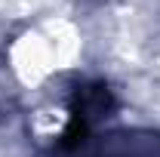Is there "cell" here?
I'll return each mask as SVG.
<instances>
[{
  "label": "cell",
  "instance_id": "1",
  "mask_svg": "<svg viewBox=\"0 0 160 157\" xmlns=\"http://www.w3.org/2000/svg\"><path fill=\"white\" fill-rule=\"evenodd\" d=\"M86 123H89L86 117H80V114H74V111H71L68 129H65V136H62V145H65V148H74V145H80V142H83V136H86Z\"/></svg>",
  "mask_w": 160,
  "mask_h": 157
}]
</instances>
